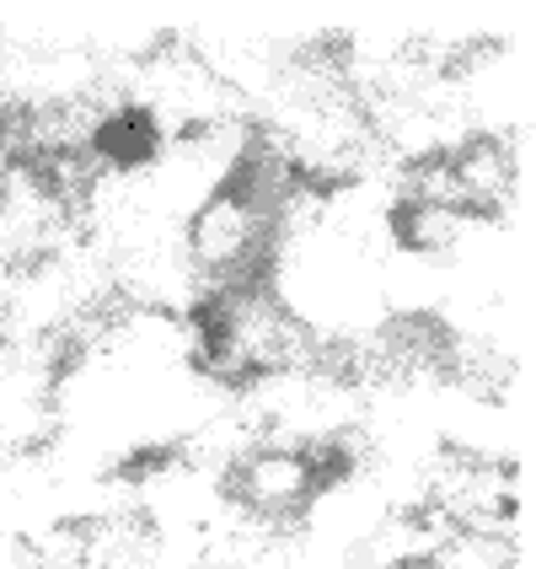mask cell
I'll return each mask as SVG.
<instances>
[{
    "instance_id": "obj_1",
    "label": "cell",
    "mask_w": 536,
    "mask_h": 569,
    "mask_svg": "<svg viewBox=\"0 0 536 569\" xmlns=\"http://www.w3.org/2000/svg\"><path fill=\"white\" fill-rule=\"evenodd\" d=\"M360 457V441L348 436L338 451H312V446H290V441H257L231 473L221 478L225 500L253 516L263 527H295L312 500L322 495L327 478H338Z\"/></svg>"
}]
</instances>
